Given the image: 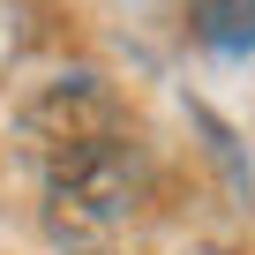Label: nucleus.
<instances>
[{
  "instance_id": "423d86ee",
  "label": "nucleus",
  "mask_w": 255,
  "mask_h": 255,
  "mask_svg": "<svg viewBox=\"0 0 255 255\" xmlns=\"http://www.w3.org/2000/svg\"><path fill=\"white\" fill-rule=\"evenodd\" d=\"M90 255H120V248H90Z\"/></svg>"
},
{
  "instance_id": "f257e3e1",
  "label": "nucleus",
  "mask_w": 255,
  "mask_h": 255,
  "mask_svg": "<svg viewBox=\"0 0 255 255\" xmlns=\"http://www.w3.org/2000/svg\"><path fill=\"white\" fill-rule=\"evenodd\" d=\"M165 203L150 150L128 135H105L75 158H60L53 173H38V225L60 255H90V248H120L135 225H150Z\"/></svg>"
},
{
  "instance_id": "f03ea898",
  "label": "nucleus",
  "mask_w": 255,
  "mask_h": 255,
  "mask_svg": "<svg viewBox=\"0 0 255 255\" xmlns=\"http://www.w3.org/2000/svg\"><path fill=\"white\" fill-rule=\"evenodd\" d=\"M120 128H128L120 90H113L98 68H60V75H45V83L15 105L8 143H15V158H23L30 173H53L60 158H75V150L120 135Z\"/></svg>"
},
{
  "instance_id": "20e7f679",
  "label": "nucleus",
  "mask_w": 255,
  "mask_h": 255,
  "mask_svg": "<svg viewBox=\"0 0 255 255\" xmlns=\"http://www.w3.org/2000/svg\"><path fill=\"white\" fill-rule=\"evenodd\" d=\"M188 15H195V38L218 45V53L255 45V0H188Z\"/></svg>"
},
{
  "instance_id": "39448f33",
  "label": "nucleus",
  "mask_w": 255,
  "mask_h": 255,
  "mask_svg": "<svg viewBox=\"0 0 255 255\" xmlns=\"http://www.w3.org/2000/svg\"><path fill=\"white\" fill-rule=\"evenodd\" d=\"M30 53V0H0V83H8Z\"/></svg>"
},
{
  "instance_id": "7ed1b4c3",
  "label": "nucleus",
  "mask_w": 255,
  "mask_h": 255,
  "mask_svg": "<svg viewBox=\"0 0 255 255\" xmlns=\"http://www.w3.org/2000/svg\"><path fill=\"white\" fill-rule=\"evenodd\" d=\"M143 255H248L240 248V225L225 210H203V203H158L150 233H143Z\"/></svg>"
}]
</instances>
